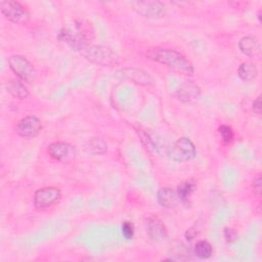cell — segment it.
<instances>
[{"label":"cell","instance_id":"7a4b0ae2","mask_svg":"<svg viewBox=\"0 0 262 262\" xmlns=\"http://www.w3.org/2000/svg\"><path fill=\"white\" fill-rule=\"evenodd\" d=\"M79 52L89 61L100 66H112L118 61L117 53L110 47L87 44Z\"/></svg>","mask_w":262,"mask_h":262},{"label":"cell","instance_id":"8fae6325","mask_svg":"<svg viewBox=\"0 0 262 262\" xmlns=\"http://www.w3.org/2000/svg\"><path fill=\"white\" fill-rule=\"evenodd\" d=\"M200 93L201 90L196 85L186 82L180 86L179 90H177V97L183 102H193L198 100Z\"/></svg>","mask_w":262,"mask_h":262},{"label":"cell","instance_id":"30bf717a","mask_svg":"<svg viewBox=\"0 0 262 262\" xmlns=\"http://www.w3.org/2000/svg\"><path fill=\"white\" fill-rule=\"evenodd\" d=\"M121 73L123 77L131 80L135 84L142 85V86H152L155 84L152 77L148 73L142 70L127 68V69L121 70Z\"/></svg>","mask_w":262,"mask_h":262},{"label":"cell","instance_id":"52a82bcc","mask_svg":"<svg viewBox=\"0 0 262 262\" xmlns=\"http://www.w3.org/2000/svg\"><path fill=\"white\" fill-rule=\"evenodd\" d=\"M60 198V190L57 187H43L34 194V205L37 209H45L55 204Z\"/></svg>","mask_w":262,"mask_h":262},{"label":"cell","instance_id":"6da1fadb","mask_svg":"<svg viewBox=\"0 0 262 262\" xmlns=\"http://www.w3.org/2000/svg\"><path fill=\"white\" fill-rule=\"evenodd\" d=\"M147 56L149 59L160 62L178 74L185 76H191L193 74V66L190 60L176 50L156 48L150 50Z\"/></svg>","mask_w":262,"mask_h":262},{"label":"cell","instance_id":"2e32d148","mask_svg":"<svg viewBox=\"0 0 262 262\" xmlns=\"http://www.w3.org/2000/svg\"><path fill=\"white\" fill-rule=\"evenodd\" d=\"M237 75L238 77L243 80V81H252L254 80L257 75H258V70L256 68V66L252 62H249V61H246V62H243L239 67H238V70H237Z\"/></svg>","mask_w":262,"mask_h":262},{"label":"cell","instance_id":"d6986e66","mask_svg":"<svg viewBox=\"0 0 262 262\" xmlns=\"http://www.w3.org/2000/svg\"><path fill=\"white\" fill-rule=\"evenodd\" d=\"M193 252L196 257H199L201 259H208L211 257V255L213 253V249L209 242L200 241L194 245Z\"/></svg>","mask_w":262,"mask_h":262},{"label":"cell","instance_id":"d4e9b609","mask_svg":"<svg viewBox=\"0 0 262 262\" xmlns=\"http://www.w3.org/2000/svg\"><path fill=\"white\" fill-rule=\"evenodd\" d=\"M258 18L261 21V10H259V12H258Z\"/></svg>","mask_w":262,"mask_h":262},{"label":"cell","instance_id":"4fadbf2b","mask_svg":"<svg viewBox=\"0 0 262 262\" xmlns=\"http://www.w3.org/2000/svg\"><path fill=\"white\" fill-rule=\"evenodd\" d=\"M71 149H72V146L69 143H66L62 141H56L48 145L47 151L52 159L56 161H63L70 156Z\"/></svg>","mask_w":262,"mask_h":262},{"label":"cell","instance_id":"7402d4cb","mask_svg":"<svg viewBox=\"0 0 262 262\" xmlns=\"http://www.w3.org/2000/svg\"><path fill=\"white\" fill-rule=\"evenodd\" d=\"M224 233V237L226 239L227 243H233L235 242V239L237 238V233L233 228H229V227H225L223 230Z\"/></svg>","mask_w":262,"mask_h":262},{"label":"cell","instance_id":"8992f818","mask_svg":"<svg viewBox=\"0 0 262 262\" xmlns=\"http://www.w3.org/2000/svg\"><path fill=\"white\" fill-rule=\"evenodd\" d=\"M131 5L143 17L157 18L163 16L166 12L165 5L160 1H136L132 2Z\"/></svg>","mask_w":262,"mask_h":262},{"label":"cell","instance_id":"7c38bea8","mask_svg":"<svg viewBox=\"0 0 262 262\" xmlns=\"http://www.w3.org/2000/svg\"><path fill=\"white\" fill-rule=\"evenodd\" d=\"M158 203L164 208H173L179 202V198L176 190L170 187H162L157 193Z\"/></svg>","mask_w":262,"mask_h":262},{"label":"cell","instance_id":"3957f363","mask_svg":"<svg viewBox=\"0 0 262 262\" xmlns=\"http://www.w3.org/2000/svg\"><path fill=\"white\" fill-rule=\"evenodd\" d=\"M10 70L24 82L33 83L37 78V71L35 67L23 55L14 54L8 59Z\"/></svg>","mask_w":262,"mask_h":262},{"label":"cell","instance_id":"5b68a950","mask_svg":"<svg viewBox=\"0 0 262 262\" xmlns=\"http://www.w3.org/2000/svg\"><path fill=\"white\" fill-rule=\"evenodd\" d=\"M0 10L5 18L13 24L26 25L30 19V14L28 10L17 1H1Z\"/></svg>","mask_w":262,"mask_h":262},{"label":"cell","instance_id":"e0dca14e","mask_svg":"<svg viewBox=\"0 0 262 262\" xmlns=\"http://www.w3.org/2000/svg\"><path fill=\"white\" fill-rule=\"evenodd\" d=\"M106 143L104 142L103 139L95 137V138H91L87 141L86 143V150L88 154L91 155H102L106 151Z\"/></svg>","mask_w":262,"mask_h":262},{"label":"cell","instance_id":"cb8c5ba5","mask_svg":"<svg viewBox=\"0 0 262 262\" xmlns=\"http://www.w3.org/2000/svg\"><path fill=\"white\" fill-rule=\"evenodd\" d=\"M253 112L256 114V115H260L261 114V97L258 96L254 102H253Z\"/></svg>","mask_w":262,"mask_h":262},{"label":"cell","instance_id":"ba28073f","mask_svg":"<svg viewBox=\"0 0 262 262\" xmlns=\"http://www.w3.org/2000/svg\"><path fill=\"white\" fill-rule=\"evenodd\" d=\"M42 124L41 121L35 116H28L23 118L15 126V132L26 138L35 137L41 131Z\"/></svg>","mask_w":262,"mask_h":262},{"label":"cell","instance_id":"ac0fdd59","mask_svg":"<svg viewBox=\"0 0 262 262\" xmlns=\"http://www.w3.org/2000/svg\"><path fill=\"white\" fill-rule=\"evenodd\" d=\"M195 188V182L192 180H186L178 185L177 187V194L179 198V201L181 202H187L191 193L193 192Z\"/></svg>","mask_w":262,"mask_h":262},{"label":"cell","instance_id":"5bb4252c","mask_svg":"<svg viewBox=\"0 0 262 262\" xmlns=\"http://www.w3.org/2000/svg\"><path fill=\"white\" fill-rule=\"evenodd\" d=\"M239 50L248 56H257L260 53V43L253 37H243L238 42Z\"/></svg>","mask_w":262,"mask_h":262},{"label":"cell","instance_id":"ffe728a7","mask_svg":"<svg viewBox=\"0 0 262 262\" xmlns=\"http://www.w3.org/2000/svg\"><path fill=\"white\" fill-rule=\"evenodd\" d=\"M218 130H219V133H220V135H221V137H222L224 142L229 143L232 140V138H233V131H232L231 127H229L227 125H221Z\"/></svg>","mask_w":262,"mask_h":262},{"label":"cell","instance_id":"44dd1931","mask_svg":"<svg viewBox=\"0 0 262 262\" xmlns=\"http://www.w3.org/2000/svg\"><path fill=\"white\" fill-rule=\"evenodd\" d=\"M122 233L126 239H131L134 236V225L130 221H125L122 224Z\"/></svg>","mask_w":262,"mask_h":262},{"label":"cell","instance_id":"277c9868","mask_svg":"<svg viewBox=\"0 0 262 262\" xmlns=\"http://www.w3.org/2000/svg\"><path fill=\"white\" fill-rule=\"evenodd\" d=\"M196 154L193 142L186 137L177 139L168 149V156L175 162H187Z\"/></svg>","mask_w":262,"mask_h":262},{"label":"cell","instance_id":"603a6c76","mask_svg":"<svg viewBox=\"0 0 262 262\" xmlns=\"http://www.w3.org/2000/svg\"><path fill=\"white\" fill-rule=\"evenodd\" d=\"M261 176L258 175L256 178H254L253 180V189H254V192H256L258 195L260 194L261 192Z\"/></svg>","mask_w":262,"mask_h":262},{"label":"cell","instance_id":"9a60e30c","mask_svg":"<svg viewBox=\"0 0 262 262\" xmlns=\"http://www.w3.org/2000/svg\"><path fill=\"white\" fill-rule=\"evenodd\" d=\"M5 88L8 93L18 99H25L29 96V91L25 84L16 79L8 80L5 84Z\"/></svg>","mask_w":262,"mask_h":262},{"label":"cell","instance_id":"9c48e42d","mask_svg":"<svg viewBox=\"0 0 262 262\" xmlns=\"http://www.w3.org/2000/svg\"><path fill=\"white\" fill-rule=\"evenodd\" d=\"M146 233L149 238L156 243L164 242L167 238V229L162 221L157 217H149L145 221Z\"/></svg>","mask_w":262,"mask_h":262}]
</instances>
